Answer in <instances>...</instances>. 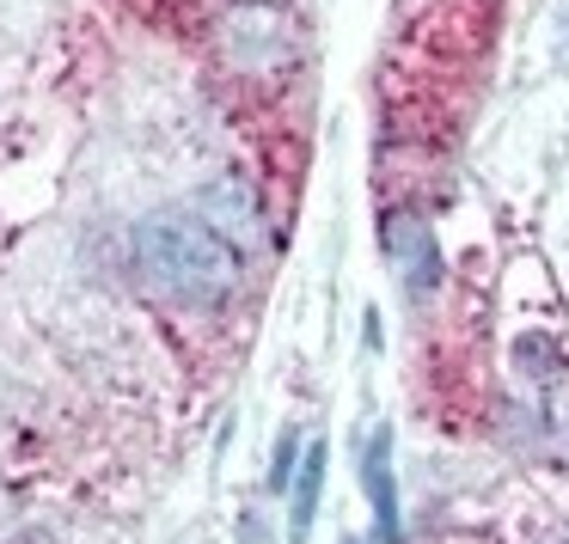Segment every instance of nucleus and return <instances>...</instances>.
Returning a JSON list of instances; mask_svg holds the SVG:
<instances>
[{
  "instance_id": "obj_1",
  "label": "nucleus",
  "mask_w": 569,
  "mask_h": 544,
  "mask_svg": "<svg viewBox=\"0 0 569 544\" xmlns=\"http://www.w3.org/2000/svg\"><path fill=\"white\" fill-rule=\"evenodd\" d=\"M136 263L178 306H221L239 288V251L184 209H160L136 226Z\"/></svg>"
},
{
  "instance_id": "obj_2",
  "label": "nucleus",
  "mask_w": 569,
  "mask_h": 544,
  "mask_svg": "<svg viewBox=\"0 0 569 544\" xmlns=\"http://www.w3.org/2000/svg\"><path fill=\"white\" fill-rule=\"evenodd\" d=\"M197 214L227 239L233 251H258L270 239V221H263V202L246 178H214V184L197 190Z\"/></svg>"
},
{
  "instance_id": "obj_6",
  "label": "nucleus",
  "mask_w": 569,
  "mask_h": 544,
  "mask_svg": "<svg viewBox=\"0 0 569 544\" xmlns=\"http://www.w3.org/2000/svg\"><path fill=\"white\" fill-rule=\"evenodd\" d=\"M515 367L527 373L532 385H557V380H563V349H557L545 331H527L515 343Z\"/></svg>"
},
{
  "instance_id": "obj_9",
  "label": "nucleus",
  "mask_w": 569,
  "mask_h": 544,
  "mask_svg": "<svg viewBox=\"0 0 569 544\" xmlns=\"http://www.w3.org/2000/svg\"><path fill=\"white\" fill-rule=\"evenodd\" d=\"M563 544H569V538H563Z\"/></svg>"
},
{
  "instance_id": "obj_4",
  "label": "nucleus",
  "mask_w": 569,
  "mask_h": 544,
  "mask_svg": "<svg viewBox=\"0 0 569 544\" xmlns=\"http://www.w3.org/2000/svg\"><path fill=\"white\" fill-rule=\"evenodd\" d=\"M361 490L373 502V538L405 544V520H398V471H392V429H373L361 446Z\"/></svg>"
},
{
  "instance_id": "obj_8",
  "label": "nucleus",
  "mask_w": 569,
  "mask_h": 544,
  "mask_svg": "<svg viewBox=\"0 0 569 544\" xmlns=\"http://www.w3.org/2000/svg\"><path fill=\"white\" fill-rule=\"evenodd\" d=\"M343 544H361V538H343Z\"/></svg>"
},
{
  "instance_id": "obj_7",
  "label": "nucleus",
  "mask_w": 569,
  "mask_h": 544,
  "mask_svg": "<svg viewBox=\"0 0 569 544\" xmlns=\"http://www.w3.org/2000/svg\"><path fill=\"white\" fill-rule=\"evenodd\" d=\"M295 471H300V441H295V434H282V446H276V471H270V490H276V495H288Z\"/></svg>"
},
{
  "instance_id": "obj_5",
  "label": "nucleus",
  "mask_w": 569,
  "mask_h": 544,
  "mask_svg": "<svg viewBox=\"0 0 569 544\" xmlns=\"http://www.w3.org/2000/svg\"><path fill=\"white\" fill-rule=\"evenodd\" d=\"M325 471H331V446L312 441L300 453L295 483H288V532H295V544H307V532H312V514H319V495H325Z\"/></svg>"
},
{
  "instance_id": "obj_3",
  "label": "nucleus",
  "mask_w": 569,
  "mask_h": 544,
  "mask_svg": "<svg viewBox=\"0 0 569 544\" xmlns=\"http://www.w3.org/2000/svg\"><path fill=\"white\" fill-rule=\"evenodd\" d=\"M380 245H386V258L398 263L410 294H435V288H441V251H435V233L417 214H386Z\"/></svg>"
}]
</instances>
